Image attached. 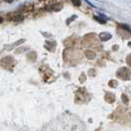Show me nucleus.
I'll return each instance as SVG.
<instances>
[{
  "label": "nucleus",
  "mask_w": 131,
  "mask_h": 131,
  "mask_svg": "<svg viewBox=\"0 0 131 131\" xmlns=\"http://www.w3.org/2000/svg\"><path fill=\"white\" fill-rule=\"evenodd\" d=\"M22 19H23V16H22V15H16L15 18H14L15 21H20V20H22Z\"/></svg>",
  "instance_id": "1"
},
{
  "label": "nucleus",
  "mask_w": 131,
  "mask_h": 131,
  "mask_svg": "<svg viewBox=\"0 0 131 131\" xmlns=\"http://www.w3.org/2000/svg\"><path fill=\"white\" fill-rule=\"evenodd\" d=\"M73 2V4L74 5H76V6H79L80 4H81V2H80V0H71Z\"/></svg>",
  "instance_id": "2"
},
{
  "label": "nucleus",
  "mask_w": 131,
  "mask_h": 131,
  "mask_svg": "<svg viewBox=\"0 0 131 131\" xmlns=\"http://www.w3.org/2000/svg\"><path fill=\"white\" fill-rule=\"evenodd\" d=\"M87 55H88V56H90V57H89V58H94V56H95V54H94V53H91V52H89V51H88V52H87Z\"/></svg>",
  "instance_id": "3"
},
{
  "label": "nucleus",
  "mask_w": 131,
  "mask_h": 131,
  "mask_svg": "<svg viewBox=\"0 0 131 131\" xmlns=\"http://www.w3.org/2000/svg\"><path fill=\"white\" fill-rule=\"evenodd\" d=\"M122 28H124L125 30H127V31H129V32H131V28H129V27H127V25H123V26H122Z\"/></svg>",
  "instance_id": "4"
},
{
  "label": "nucleus",
  "mask_w": 131,
  "mask_h": 131,
  "mask_svg": "<svg viewBox=\"0 0 131 131\" xmlns=\"http://www.w3.org/2000/svg\"><path fill=\"white\" fill-rule=\"evenodd\" d=\"M96 19L98 20L99 22H101L102 24H105V21H104V20H102V19H100V18H98V17H96Z\"/></svg>",
  "instance_id": "5"
},
{
  "label": "nucleus",
  "mask_w": 131,
  "mask_h": 131,
  "mask_svg": "<svg viewBox=\"0 0 131 131\" xmlns=\"http://www.w3.org/2000/svg\"><path fill=\"white\" fill-rule=\"evenodd\" d=\"M5 1H7V2H9V3H11L13 0H5Z\"/></svg>",
  "instance_id": "6"
},
{
  "label": "nucleus",
  "mask_w": 131,
  "mask_h": 131,
  "mask_svg": "<svg viewBox=\"0 0 131 131\" xmlns=\"http://www.w3.org/2000/svg\"><path fill=\"white\" fill-rule=\"evenodd\" d=\"M0 23H2V18L0 17Z\"/></svg>",
  "instance_id": "7"
}]
</instances>
